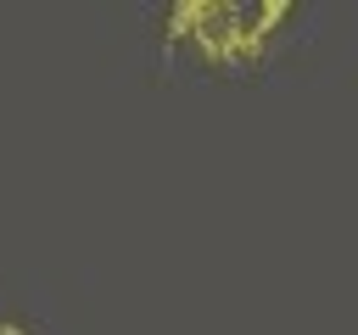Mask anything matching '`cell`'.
Returning a JSON list of instances; mask_svg holds the SVG:
<instances>
[{
    "label": "cell",
    "instance_id": "2",
    "mask_svg": "<svg viewBox=\"0 0 358 335\" xmlns=\"http://www.w3.org/2000/svg\"><path fill=\"white\" fill-rule=\"evenodd\" d=\"M0 335H28L22 324H11V318H0Z\"/></svg>",
    "mask_w": 358,
    "mask_h": 335
},
{
    "label": "cell",
    "instance_id": "1",
    "mask_svg": "<svg viewBox=\"0 0 358 335\" xmlns=\"http://www.w3.org/2000/svg\"><path fill=\"white\" fill-rule=\"evenodd\" d=\"M280 22H285L280 6H257V11L224 6V11H179V17H173V28L190 34V45L207 50V56H224V39H241V56H252L257 45H268V34H274Z\"/></svg>",
    "mask_w": 358,
    "mask_h": 335
}]
</instances>
